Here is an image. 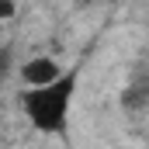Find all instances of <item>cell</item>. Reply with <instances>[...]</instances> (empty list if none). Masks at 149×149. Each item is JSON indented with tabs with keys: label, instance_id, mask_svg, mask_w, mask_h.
I'll return each instance as SVG.
<instances>
[{
	"label": "cell",
	"instance_id": "cell-1",
	"mask_svg": "<svg viewBox=\"0 0 149 149\" xmlns=\"http://www.w3.org/2000/svg\"><path fill=\"white\" fill-rule=\"evenodd\" d=\"M76 83H80V70L73 66V70H63L56 80H49L42 87H24L21 90V114L45 135L63 132L70 121V111H73Z\"/></svg>",
	"mask_w": 149,
	"mask_h": 149
},
{
	"label": "cell",
	"instance_id": "cell-2",
	"mask_svg": "<svg viewBox=\"0 0 149 149\" xmlns=\"http://www.w3.org/2000/svg\"><path fill=\"white\" fill-rule=\"evenodd\" d=\"M59 73H63V63H59L56 56H49V52H38V56L24 59V63L17 66V76H21L24 87H42V83L56 80Z\"/></svg>",
	"mask_w": 149,
	"mask_h": 149
},
{
	"label": "cell",
	"instance_id": "cell-3",
	"mask_svg": "<svg viewBox=\"0 0 149 149\" xmlns=\"http://www.w3.org/2000/svg\"><path fill=\"white\" fill-rule=\"evenodd\" d=\"M10 66H14V45H0V80L10 76Z\"/></svg>",
	"mask_w": 149,
	"mask_h": 149
},
{
	"label": "cell",
	"instance_id": "cell-4",
	"mask_svg": "<svg viewBox=\"0 0 149 149\" xmlns=\"http://www.w3.org/2000/svg\"><path fill=\"white\" fill-rule=\"evenodd\" d=\"M14 0H0V21H7V17H14Z\"/></svg>",
	"mask_w": 149,
	"mask_h": 149
},
{
	"label": "cell",
	"instance_id": "cell-5",
	"mask_svg": "<svg viewBox=\"0 0 149 149\" xmlns=\"http://www.w3.org/2000/svg\"><path fill=\"white\" fill-rule=\"evenodd\" d=\"M73 3H87V0H73Z\"/></svg>",
	"mask_w": 149,
	"mask_h": 149
}]
</instances>
